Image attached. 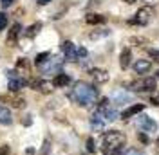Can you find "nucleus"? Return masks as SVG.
Instances as JSON below:
<instances>
[{
	"label": "nucleus",
	"instance_id": "nucleus-1",
	"mask_svg": "<svg viewBox=\"0 0 159 155\" xmlns=\"http://www.w3.org/2000/svg\"><path fill=\"white\" fill-rule=\"evenodd\" d=\"M98 96L99 90L87 81H76L69 92V97L80 107H92L98 101Z\"/></svg>",
	"mask_w": 159,
	"mask_h": 155
},
{
	"label": "nucleus",
	"instance_id": "nucleus-2",
	"mask_svg": "<svg viewBox=\"0 0 159 155\" xmlns=\"http://www.w3.org/2000/svg\"><path fill=\"white\" fill-rule=\"evenodd\" d=\"M127 143V135L118 130H110L103 134V148H123Z\"/></svg>",
	"mask_w": 159,
	"mask_h": 155
},
{
	"label": "nucleus",
	"instance_id": "nucleus-3",
	"mask_svg": "<svg viewBox=\"0 0 159 155\" xmlns=\"http://www.w3.org/2000/svg\"><path fill=\"white\" fill-rule=\"evenodd\" d=\"M129 87L134 92H152L154 88L157 87V81H156V78H141V79L132 81Z\"/></svg>",
	"mask_w": 159,
	"mask_h": 155
},
{
	"label": "nucleus",
	"instance_id": "nucleus-4",
	"mask_svg": "<svg viewBox=\"0 0 159 155\" xmlns=\"http://www.w3.org/2000/svg\"><path fill=\"white\" fill-rule=\"evenodd\" d=\"M154 16V9L150 7V6H145V7H141V9L136 13V16L134 18L129 20L130 25H147L150 20Z\"/></svg>",
	"mask_w": 159,
	"mask_h": 155
},
{
	"label": "nucleus",
	"instance_id": "nucleus-5",
	"mask_svg": "<svg viewBox=\"0 0 159 155\" xmlns=\"http://www.w3.org/2000/svg\"><path fill=\"white\" fill-rule=\"evenodd\" d=\"M61 65H63V60L58 58V56H54V58H49L43 65H40L38 69L43 74H56L58 76L60 72H61Z\"/></svg>",
	"mask_w": 159,
	"mask_h": 155
},
{
	"label": "nucleus",
	"instance_id": "nucleus-6",
	"mask_svg": "<svg viewBox=\"0 0 159 155\" xmlns=\"http://www.w3.org/2000/svg\"><path fill=\"white\" fill-rule=\"evenodd\" d=\"M27 85H29L33 90H38V92H43V94H51L52 88H54L52 81H45V79H38V78L27 81Z\"/></svg>",
	"mask_w": 159,
	"mask_h": 155
},
{
	"label": "nucleus",
	"instance_id": "nucleus-7",
	"mask_svg": "<svg viewBox=\"0 0 159 155\" xmlns=\"http://www.w3.org/2000/svg\"><path fill=\"white\" fill-rule=\"evenodd\" d=\"M61 51H63L67 61H78V47H76L72 42L65 40V42L61 43Z\"/></svg>",
	"mask_w": 159,
	"mask_h": 155
},
{
	"label": "nucleus",
	"instance_id": "nucleus-8",
	"mask_svg": "<svg viewBox=\"0 0 159 155\" xmlns=\"http://www.w3.org/2000/svg\"><path fill=\"white\" fill-rule=\"evenodd\" d=\"M89 74H90V78H92L98 85L109 81V72H107V70H103V69H90Z\"/></svg>",
	"mask_w": 159,
	"mask_h": 155
},
{
	"label": "nucleus",
	"instance_id": "nucleus-9",
	"mask_svg": "<svg viewBox=\"0 0 159 155\" xmlns=\"http://www.w3.org/2000/svg\"><path fill=\"white\" fill-rule=\"evenodd\" d=\"M90 126H92L94 132H101V130H103V126H105V117H103L101 112H96L94 116L90 117Z\"/></svg>",
	"mask_w": 159,
	"mask_h": 155
},
{
	"label": "nucleus",
	"instance_id": "nucleus-10",
	"mask_svg": "<svg viewBox=\"0 0 159 155\" xmlns=\"http://www.w3.org/2000/svg\"><path fill=\"white\" fill-rule=\"evenodd\" d=\"M27 85V81L24 79V78H13V79H9V85H7V88H9V92H20L22 88Z\"/></svg>",
	"mask_w": 159,
	"mask_h": 155
},
{
	"label": "nucleus",
	"instance_id": "nucleus-11",
	"mask_svg": "<svg viewBox=\"0 0 159 155\" xmlns=\"http://www.w3.org/2000/svg\"><path fill=\"white\" fill-rule=\"evenodd\" d=\"M138 125H139V128H141L143 132H154V130L157 128L156 121H152L150 117H139Z\"/></svg>",
	"mask_w": 159,
	"mask_h": 155
},
{
	"label": "nucleus",
	"instance_id": "nucleus-12",
	"mask_svg": "<svg viewBox=\"0 0 159 155\" xmlns=\"http://www.w3.org/2000/svg\"><path fill=\"white\" fill-rule=\"evenodd\" d=\"M145 110V105H132V107H129L123 114H121V119H125V121H129L130 117H134L136 114H139V112H143Z\"/></svg>",
	"mask_w": 159,
	"mask_h": 155
},
{
	"label": "nucleus",
	"instance_id": "nucleus-13",
	"mask_svg": "<svg viewBox=\"0 0 159 155\" xmlns=\"http://www.w3.org/2000/svg\"><path fill=\"white\" fill-rule=\"evenodd\" d=\"M152 67V61L150 60H138L136 63H134V70L138 72V74H147Z\"/></svg>",
	"mask_w": 159,
	"mask_h": 155
},
{
	"label": "nucleus",
	"instance_id": "nucleus-14",
	"mask_svg": "<svg viewBox=\"0 0 159 155\" xmlns=\"http://www.w3.org/2000/svg\"><path fill=\"white\" fill-rule=\"evenodd\" d=\"M130 61H132V51L127 47V49L121 51V56H119V65H121V69H129Z\"/></svg>",
	"mask_w": 159,
	"mask_h": 155
},
{
	"label": "nucleus",
	"instance_id": "nucleus-15",
	"mask_svg": "<svg viewBox=\"0 0 159 155\" xmlns=\"http://www.w3.org/2000/svg\"><path fill=\"white\" fill-rule=\"evenodd\" d=\"M85 22L90 24V25H98V24H105V22H107V16L96 15V13H89V15L85 16Z\"/></svg>",
	"mask_w": 159,
	"mask_h": 155
},
{
	"label": "nucleus",
	"instance_id": "nucleus-16",
	"mask_svg": "<svg viewBox=\"0 0 159 155\" xmlns=\"http://www.w3.org/2000/svg\"><path fill=\"white\" fill-rule=\"evenodd\" d=\"M13 123V117H11V110L0 105V125H11Z\"/></svg>",
	"mask_w": 159,
	"mask_h": 155
},
{
	"label": "nucleus",
	"instance_id": "nucleus-17",
	"mask_svg": "<svg viewBox=\"0 0 159 155\" xmlns=\"http://www.w3.org/2000/svg\"><path fill=\"white\" fill-rule=\"evenodd\" d=\"M69 83H70V76L69 74H63V72H60L58 76H54V81H52L54 87H67Z\"/></svg>",
	"mask_w": 159,
	"mask_h": 155
},
{
	"label": "nucleus",
	"instance_id": "nucleus-18",
	"mask_svg": "<svg viewBox=\"0 0 159 155\" xmlns=\"http://www.w3.org/2000/svg\"><path fill=\"white\" fill-rule=\"evenodd\" d=\"M20 31H22V25H20V24H15V25L11 27L9 36H7V43H9V45H15V43H16V38H18Z\"/></svg>",
	"mask_w": 159,
	"mask_h": 155
},
{
	"label": "nucleus",
	"instance_id": "nucleus-19",
	"mask_svg": "<svg viewBox=\"0 0 159 155\" xmlns=\"http://www.w3.org/2000/svg\"><path fill=\"white\" fill-rule=\"evenodd\" d=\"M40 29H42V24H40V22H36V24L29 25V27L25 29V33H24V34H25V38H34V36L38 34Z\"/></svg>",
	"mask_w": 159,
	"mask_h": 155
},
{
	"label": "nucleus",
	"instance_id": "nucleus-20",
	"mask_svg": "<svg viewBox=\"0 0 159 155\" xmlns=\"http://www.w3.org/2000/svg\"><path fill=\"white\" fill-rule=\"evenodd\" d=\"M112 97L116 99V103H118V105H121V103H127V101H129V94H127V92H123V90H116V92L112 94Z\"/></svg>",
	"mask_w": 159,
	"mask_h": 155
},
{
	"label": "nucleus",
	"instance_id": "nucleus-21",
	"mask_svg": "<svg viewBox=\"0 0 159 155\" xmlns=\"http://www.w3.org/2000/svg\"><path fill=\"white\" fill-rule=\"evenodd\" d=\"M49 58H51V54H49V52H40L38 56L34 58V63H36V67L43 65V63H45V61H47Z\"/></svg>",
	"mask_w": 159,
	"mask_h": 155
},
{
	"label": "nucleus",
	"instance_id": "nucleus-22",
	"mask_svg": "<svg viewBox=\"0 0 159 155\" xmlns=\"http://www.w3.org/2000/svg\"><path fill=\"white\" fill-rule=\"evenodd\" d=\"M9 103H11L13 108H24L25 107V99H22V97H11Z\"/></svg>",
	"mask_w": 159,
	"mask_h": 155
},
{
	"label": "nucleus",
	"instance_id": "nucleus-23",
	"mask_svg": "<svg viewBox=\"0 0 159 155\" xmlns=\"http://www.w3.org/2000/svg\"><path fill=\"white\" fill-rule=\"evenodd\" d=\"M123 148H103V155H121Z\"/></svg>",
	"mask_w": 159,
	"mask_h": 155
},
{
	"label": "nucleus",
	"instance_id": "nucleus-24",
	"mask_svg": "<svg viewBox=\"0 0 159 155\" xmlns=\"http://www.w3.org/2000/svg\"><path fill=\"white\" fill-rule=\"evenodd\" d=\"M85 144H87V152H89V153H94V152H96V146H94V139H92V137L87 139Z\"/></svg>",
	"mask_w": 159,
	"mask_h": 155
},
{
	"label": "nucleus",
	"instance_id": "nucleus-25",
	"mask_svg": "<svg viewBox=\"0 0 159 155\" xmlns=\"http://www.w3.org/2000/svg\"><path fill=\"white\" fill-rule=\"evenodd\" d=\"M16 69H25V70H27V69H29V61L24 60V58H20L18 61H16Z\"/></svg>",
	"mask_w": 159,
	"mask_h": 155
},
{
	"label": "nucleus",
	"instance_id": "nucleus-26",
	"mask_svg": "<svg viewBox=\"0 0 159 155\" xmlns=\"http://www.w3.org/2000/svg\"><path fill=\"white\" fill-rule=\"evenodd\" d=\"M6 27H7V16L4 13H0V31L6 29Z\"/></svg>",
	"mask_w": 159,
	"mask_h": 155
},
{
	"label": "nucleus",
	"instance_id": "nucleus-27",
	"mask_svg": "<svg viewBox=\"0 0 159 155\" xmlns=\"http://www.w3.org/2000/svg\"><path fill=\"white\" fill-rule=\"evenodd\" d=\"M123 155H145V153H143L141 150H136V148H130V150H127V152H125Z\"/></svg>",
	"mask_w": 159,
	"mask_h": 155
},
{
	"label": "nucleus",
	"instance_id": "nucleus-28",
	"mask_svg": "<svg viewBox=\"0 0 159 155\" xmlns=\"http://www.w3.org/2000/svg\"><path fill=\"white\" fill-rule=\"evenodd\" d=\"M139 141H141V143H143V144H148L150 143V139H148V135H147V134H143V132H139Z\"/></svg>",
	"mask_w": 159,
	"mask_h": 155
},
{
	"label": "nucleus",
	"instance_id": "nucleus-29",
	"mask_svg": "<svg viewBox=\"0 0 159 155\" xmlns=\"http://www.w3.org/2000/svg\"><path fill=\"white\" fill-rule=\"evenodd\" d=\"M148 54L154 58V61H159V51H156V49H148Z\"/></svg>",
	"mask_w": 159,
	"mask_h": 155
},
{
	"label": "nucleus",
	"instance_id": "nucleus-30",
	"mask_svg": "<svg viewBox=\"0 0 159 155\" xmlns=\"http://www.w3.org/2000/svg\"><path fill=\"white\" fill-rule=\"evenodd\" d=\"M9 153H11V148L7 144L0 146V155H9Z\"/></svg>",
	"mask_w": 159,
	"mask_h": 155
},
{
	"label": "nucleus",
	"instance_id": "nucleus-31",
	"mask_svg": "<svg viewBox=\"0 0 159 155\" xmlns=\"http://www.w3.org/2000/svg\"><path fill=\"white\" fill-rule=\"evenodd\" d=\"M107 34H109V31H101V33H92V34H90V38L96 40V38H99V36H107Z\"/></svg>",
	"mask_w": 159,
	"mask_h": 155
},
{
	"label": "nucleus",
	"instance_id": "nucleus-32",
	"mask_svg": "<svg viewBox=\"0 0 159 155\" xmlns=\"http://www.w3.org/2000/svg\"><path fill=\"white\" fill-rule=\"evenodd\" d=\"M150 103H152L154 107H159V92H157V94H154V96L150 97Z\"/></svg>",
	"mask_w": 159,
	"mask_h": 155
},
{
	"label": "nucleus",
	"instance_id": "nucleus-33",
	"mask_svg": "<svg viewBox=\"0 0 159 155\" xmlns=\"http://www.w3.org/2000/svg\"><path fill=\"white\" fill-rule=\"evenodd\" d=\"M85 56H87V49L85 47H78V60L85 58Z\"/></svg>",
	"mask_w": 159,
	"mask_h": 155
},
{
	"label": "nucleus",
	"instance_id": "nucleus-34",
	"mask_svg": "<svg viewBox=\"0 0 159 155\" xmlns=\"http://www.w3.org/2000/svg\"><path fill=\"white\" fill-rule=\"evenodd\" d=\"M13 2H15V0H0L2 7H11V6H13Z\"/></svg>",
	"mask_w": 159,
	"mask_h": 155
},
{
	"label": "nucleus",
	"instance_id": "nucleus-35",
	"mask_svg": "<svg viewBox=\"0 0 159 155\" xmlns=\"http://www.w3.org/2000/svg\"><path fill=\"white\" fill-rule=\"evenodd\" d=\"M31 123H33V119H31V116H25L24 119H22V125H24V126H29Z\"/></svg>",
	"mask_w": 159,
	"mask_h": 155
},
{
	"label": "nucleus",
	"instance_id": "nucleus-36",
	"mask_svg": "<svg viewBox=\"0 0 159 155\" xmlns=\"http://www.w3.org/2000/svg\"><path fill=\"white\" fill-rule=\"evenodd\" d=\"M130 42H132V43H141V45H145V43H147V40H143V38H132Z\"/></svg>",
	"mask_w": 159,
	"mask_h": 155
},
{
	"label": "nucleus",
	"instance_id": "nucleus-37",
	"mask_svg": "<svg viewBox=\"0 0 159 155\" xmlns=\"http://www.w3.org/2000/svg\"><path fill=\"white\" fill-rule=\"evenodd\" d=\"M36 2H38L40 6H47V4H51V2H52V0H36Z\"/></svg>",
	"mask_w": 159,
	"mask_h": 155
},
{
	"label": "nucleus",
	"instance_id": "nucleus-38",
	"mask_svg": "<svg viewBox=\"0 0 159 155\" xmlns=\"http://www.w3.org/2000/svg\"><path fill=\"white\" fill-rule=\"evenodd\" d=\"M145 2H147V4H148L150 7H152V6H154V4H157L159 0H145Z\"/></svg>",
	"mask_w": 159,
	"mask_h": 155
},
{
	"label": "nucleus",
	"instance_id": "nucleus-39",
	"mask_svg": "<svg viewBox=\"0 0 159 155\" xmlns=\"http://www.w3.org/2000/svg\"><path fill=\"white\" fill-rule=\"evenodd\" d=\"M123 2H127V4H134L136 0H123Z\"/></svg>",
	"mask_w": 159,
	"mask_h": 155
},
{
	"label": "nucleus",
	"instance_id": "nucleus-40",
	"mask_svg": "<svg viewBox=\"0 0 159 155\" xmlns=\"http://www.w3.org/2000/svg\"><path fill=\"white\" fill-rule=\"evenodd\" d=\"M156 79H159V70H157V72H156Z\"/></svg>",
	"mask_w": 159,
	"mask_h": 155
},
{
	"label": "nucleus",
	"instance_id": "nucleus-41",
	"mask_svg": "<svg viewBox=\"0 0 159 155\" xmlns=\"http://www.w3.org/2000/svg\"><path fill=\"white\" fill-rule=\"evenodd\" d=\"M2 99H4V96H0V101H2Z\"/></svg>",
	"mask_w": 159,
	"mask_h": 155
},
{
	"label": "nucleus",
	"instance_id": "nucleus-42",
	"mask_svg": "<svg viewBox=\"0 0 159 155\" xmlns=\"http://www.w3.org/2000/svg\"><path fill=\"white\" fill-rule=\"evenodd\" d=\"M157 144H159V137H157Z\"/></svg>",
	"mask_w": 159,
	"mask_h": 155
}]
</instances>
